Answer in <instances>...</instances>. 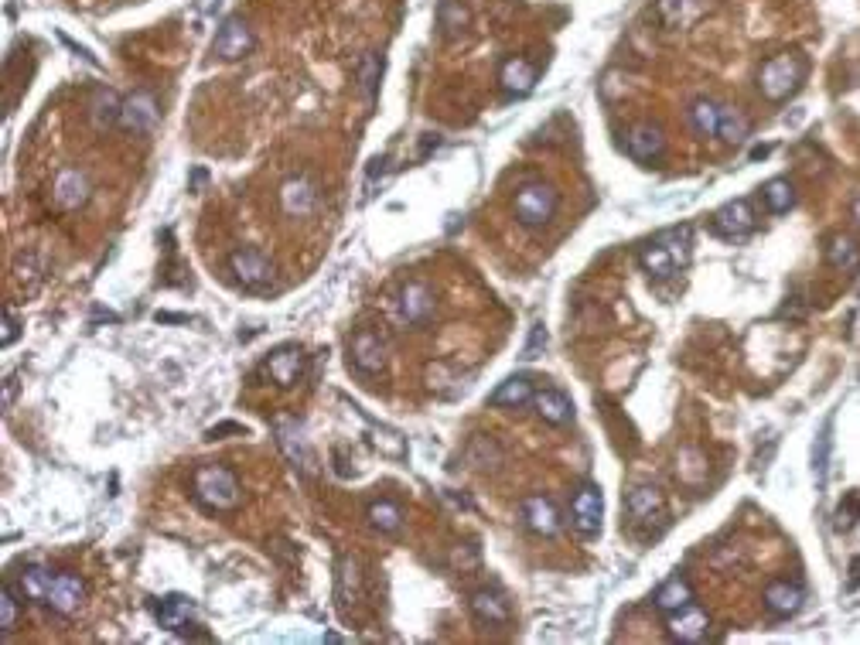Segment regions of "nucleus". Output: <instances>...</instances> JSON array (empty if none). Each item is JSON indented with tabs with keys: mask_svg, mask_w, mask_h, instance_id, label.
Instances as JSON below:
<instances>
[{
	"mask_svg": "<svg viewBox=\"0 0 860 645\" xmlns=\"http://www.w3.org/2000/svg\"><path fill=\"white\" fill-rule=\"evenodd\" d=\"M693 256V229L690 226H680V229H669L666 236L652 239L649 246L642 250V267L649 277L656 280H666V277H676L680 270L690 263Z\"/></svg>",
	"mask_w": 860,
	"mask_h": 645,
	"instance_id": "obj_1",
	"label": "nucleus"
},
{
	"mask_svg": "<svg viewBox=\"0 0 860 645\" xmlns=\"http://www.w3.org/2000/svg\"><path fill=\"white\" fill-rule=\"evenodd\" d=\"M806 59L799 52H785V55H772V59L762 62L758 69V93L772 103H782V99L796 96L802 79H806Z\"/></svg>",
	"mask_w": 860,
	"mask_h": 645,
	"instance_id": "obj_2",
	"label": "nucleus"
},
{
	"mask_svg": "<svg viewBox=\"0 0 860 645\" xmlns=\"http://www.w3.org/2000/svg\"><path fill=\"white\" fill-rule=\"evenodd\" d=\"M195 499L202 502L205 509L215 512H233L243 506V485H239L233 468L222 465H209L195 471Z\"/></svg>",
	"mask_w": 860,
	"mask_h": 645,
	"instance_id": "obj_3",
	"label": "nucleus"
},
{
	"mask_svg": "<svg viewBox=\"0 0 860 645\" xmlns=\"http://www.w3.org/2000/svg\"><path fill=\"white\" fill-rule=\"evenodd\" d=\"M625 506H628V519L639 526L642 536H659L669 523L666 495L659 485H632Z\"/></svg>",
	"mask_w": 860,
	"mask_h": 645,
	"instance_id": "obj_4",
	"label": "nucleus"
},
{
	"mask_svg": "<svg viewBox=\"0 0 860 645\" xmlns=\"http://www.w3.org/2000/svg\"><path fill=\"white\" fill-rule=\"evenodd\" d=\"M512 212H516V219L523 222V226H547V222L553 219V212H557V188L547 185V181H529V185H523L516 192V198H512Z\"/></svg>",
	"mask_w": 860,
	"mask_h": 645,
	"instance_id": "obj_5",
	"label": "nucleus"
},
{
	"mask_svg": "<svg viewBox=\"0 0 860 645\" xmlns=\"http://www.w3.org/2000/svg\"><path fill=\"white\" fill-rule=\"evenodd\" d=\"M229 270H233L236 284L246 287V291H267L277 280V263L256 246H243V250L229 256Z\"/></svg>",
	"mask_w": 860,
	"mask_h": 645,
	"instance_id": "obj_6",
	"label": "nucleus"
},
{
	"mask_svg": "<svg viewBox=\"0 0 860 645\" xmlns=\"http://www.w3.org/2000/svg\"><path fill=\"white\" fill-rule=\"evenodd\" d=\"M157 123H161V106H157V96L147 93V89H137V93H130L127 99H123L120 106V123L117 127L123 130V134L130 137H147L157 130Z\"/></svg>",
	"mask_w": 860,
	"mask_h": 645,
	"instance_id": "obj_7",
	"label": "nucleus"
},
{
	"mask_svg": "<svg viewBox=\"0 0 860 645\" xmlns=\"http://www.w3.org/2000/svg\"><path fill=\"white\" fill-rule=\"evenodd\" d=\"M253 52V31L250 24L243 18H226L215 31V41H212V55L215 59H226V62H236L243 55Z\"/></svg>",
	"mask_w": 860,
	"mask_h": 645,
	"instance_id": "obj_8",
	"label": "nucleus"
},
{
	"mask_svg": "<svg viewBox=\"0 0 860 645\" xmlns=\"http://www.w3.org/2000/svg\"><path fill=\"white\" fill-rule=\"evenodd\" d=\"M666 632L673 642L683 645H697L710 639V615L697 605H686L676 615H666Z\"/></svg>",
	"mask_w": 860,
	"mask_h": 645,
	"instance_id": "obj_9",
	"label": "nucleus"
},
{
	"mask_svg": "<svg viewBox=\"0 0 860 645\" xmlns=\"http://www.w3.org/2000/svg\"><path fill=\"white\" fill-rule=\"evenodd\" d=\"M277 441H280V451L297 465V471H308V475L318 471V458H314L308 430L297 424V420H277Z\"/></svg>",
	"mask_w": 860,
	"mask_h": 645,
	"instance_id": "obj_10",
	"label": "nucleus"
},
{
	"mask_svg": "<svg viewBox=\"0 0 860 645\" xmlns=\"http://www.w3.org/2000/svg\"><path fill=\"white\" fill-rule=\"evenodd\" d=\"M349 352L362 376H383L386 366H390V349H386V342L376 332H355Z\"/></svg>",
	"mask_w": 860,
	"mask_h": 645,
	"instance_id": "obj_11",
	"label": "nucleus"
},
{
	"mask_svg": "<svg viewBox=\"0 0 860 645\" xmlns=\"http://www.w3.org/2000/svg\"><path fill=\"white\" fill-rule=\"evenodd\" d=\"M570 512H574V526L581 536H598L601 519H605V499L594 485H581L570 499Z\"/></svg>",
	"mask_w": 860,
	"mask_h": 645,
	"instance_id": "obj_12",
	"label": "nucleus"
},
{
	"mask_svg": "<svg viewBox=\"0 0 860 645\" xmlns=\"http://www.w3.org/2000/svg\"><path fill=\"white\" fill-rule=\"evenodd\" d=\"M396 308H400L403 325H424V321L434 318V308H437L434 291H430L427 284H420V280H410V284L400 287Z\"/></svg>",
	"mask_w": 860,
	"mask_h": 645,
	"instance_id": "obj_13",
	"label": "nucleus"
},
{
	"mask_svg": "<svg viewBox=\"0 0 860 645\" xmlns=\"http://www.w3.org/2000/svg\"><path fill=\"white\" fill-rule=\"evenodd\" d=\"M321 195H318V185L308 178V175H297V178H287L284 188H280V205L291 219H308V215L318 209Z\"/></svg>",
	"mask_w": 860,
	"mask_h": 645,
	"instance_id": "obj_14",
	"label": "nucleus"
},
{
	"mask_svg": "<svg viewBox=\"0 0 860 645\" xmlns=\"http://www.w3.org/2000/svg\"><path fill=\"white\" fill-rule=\"evenodd\" d=\"M82 601H86V584H82L76 574H55L52 591H48V598H45V608L52 611V615L69 618L82 608Z\"/></svg>",
	"mask_w": 860,
	"mask_h": 645,
	"instance_id": "obj_15",
	"label": "nucleus"
},
{
	"mask_svg": "<svg viewBox=\"0 0 860 645\" xmlns=\"http://www.w3.org/2000/svg\"><path fill=\"white\" fill-rule=\"evenodd\" d=\"M755 229V209H751L748 198H734L727 202L721 212L714 215V233L724 239H741Z\"/></svg>",
	"mask_w": 860,
	"mask_h": 645,
	"instance_id": "obj_16",
	"label": "nucleus"
},
{
	"mask_svg": "<svg viewBox=\"0 0 860 645\" xmlns=\"http://www.w3.org/2000/svg\"><path fill=\"white\" fill-rule=\"evenodd\" d=\"M263 372H267V376L274 379L277 386H294L297 379H301V372H304V352L297 349V345H280V349H274L267 355Z\"/></svg>",
	"mask_w": 860,
	"mask_h": 645,
	"instance_id": "obj_17",
	"label": "nucleus"
},
{
	"mask_svg": "<svg viewBox=\"0 0 860 645\" xmlns=\"http://www.w3.org/2000/svg\"><path fill=\"white\" fill-rule=\"evenodd\" d=\"M523 523L536 536H557L560 533V509L553 506L547 495H529L523 502Z\"/></svg>",
	"mask_w": 860,
	"mask_h": 645,
	"instance_id": "obj_18",
	"label": "nucleus"
},
{
	"mask_svg": "<svg viewBox=\"0 0 860 645\" xmlns=\"http://www.w3.org/2000/svg\"><path fill=\"white\" fill-rule=\"evenodd\" d=\"M625 151L635 157V161L649 164V161H659L666 151V137L656 123H642V127H632L625 137Z\"/></svg>",
	"mask_w": 860,
	"mask_h": 645,
	"instance_id": "obj_19",
	"label": "nucleus"
},
{
	"mask_svg": "<svg viewBox=\"0 0 860 645\" xmlns=\"http://www.w3.org/2000/svg\"><path fill=\"white\" fill-rule=\"evenodd\" d=\"M55 202H59V209L72 212V209H82V205L89 202V192H93V185H89V178L82 175L79 168H65L59 178H55Z\"/></svg>",
	"mask_w": 860,
	"mask_h": 645,
	"instance_id": "obj_20",
	"label": "nucleus"
},
{
	"mask_svg": "<svg viewBox=\"0 0 860 645\" xmlns=\"http://www.w3.org/2000/svg\"><path fill=\"white\" fill-rule=\"evenodd\" d=\"M154 615H157V625H161L164 632H181V635H185L188 628H195V605L188 598H178V594L157 601Z\"/></svg>",
	"mask_w": 860,
	"mask_h": 645,
	"instance_id": "obj_21",
	"label": "nucleus"
},
{
	"mask_svg": "<svg viewBox=\"0 0 860 645\" xmlns=\"http://www.w3.org/2000/svg\"><path fill=\"white\" fill-rule=\"evenodd\" d=\"M806 601V591L792 581H772L765 587V608L775 618H792Z\"/></svg>",
	"mask_w": 860,
	"mask_h": 645,
	"instance_id": "obj_22",
	"label": "nucleus"
},
{
	"mask_svg": "<svg viewBox=\"0 0 860 645\" xmlns=\"http://www.w3.org/2000/svg\"><path fill=\"white\" fill-rule=\"evenodd\" d=\"M533 410L553 427H567L570 420H574V403H570V396L560 393V390H536L533 393Z\"/></svg>",
	"mask_w": 860,
	"mask_h": 645,
	"instance_id": "obj_23",
	"label": "nucleus"
},
{
	"mask_svg": "<svg viewBox=\"0 0 860 645\" xmlns=\"http://www.w3.org/2000/svg\"><path fill=\"white\" fill-rule=\"evenodd\" d=\"M499 82H502V89H506L509 96H526V93H533V86H536V69H533V62L523 59V55L509 59V62L499 69Z\"/></svg>",
	"mask_w": 860,
	"mask_h": 645,
	"instance_id": "obj_24",
	"label": "nucleus"
},
{
	"mask_svg": "<svg viewBox=\"0 0 860 645\" xmlns=\"http://www.w3.org/2000/svg\"><path fill=\"white\" fill-rule=\"evenodd\" d=\"M652 605H656V611H663V615H676L680 608L693 605V587L683 581V577H669L666 584L656 587V594H652Z\"/></svg>",
	"mask_w": 860,
	"mask_h": 645,
	"instance_id": "obj_25",
	"label": "nucleus"
},
{
	"mask_svg": "<svg viewBox=\"0 0 860 645\" xmlns=\"http://www.w3.org/2000/svg\"><path fill=\"white\" fill-rule=\"evenodd\" d=\"M471 611H475V618L482 625H502L509 618V601L502 591L485 587V591H478L475 598H471Z\"/></svg>",
	"mask_w": 860,
	"mask_h": 645,
	"instance_id": "obj_26",
	"label": "nucleus"
},
{
	"mask_svg": "<svg viewBox=\"0 0 860 645\" xmlns=\"http://www.w3.org/2000/svg\"><path fill=\"white\" fill-rule=\"evenodd\" d=\"M704 14V4L700 0H659V18H663L666 28H690L693 21Z\"/></svg>",
	"mask_w": 860,
	"mask_h": 645,
	"instance_id": "obj_27",
	"label": "nucleus"
},
{
	"mask_svg": "<svg viewBox=\"0 0 860 645\" xmlns=\"http://www.w3.org/2000/svg\"><path fill=\"white\" fill-rule=\"evenodd\" d=\"M533 379L526 376H512L506 379V383L499 386V390L492 393V407H506V410H516V407H526V403H533Z\"/></svg>",
	"mask_w": 860,
	"mask_h": 645,
	"instance_id": "obj_28",
	"label": "nucleus"
},
{
	"mask_svg": "<svg viewBox=\"0 0 860 645\" xmlns=\"http://www.w3.org/2000/svg\"><path fill=\"white\" fill-rule=\"evenodd\" d=\"M717 120H721V103H714V99H693L690 110H686V123L700 137H717Z\"/></svg>",
	"mask_w": 860,
	"mask_h": 645,
	"instance_id": "obj_29",
	"label": "nucleus"
},
{
	"mask_svg": "<svg viewBox=\"0 0 860 645\" xmlns=\"http://www.w3.org/2000/svg\"><path fill=\"white\" fill-rule=\"evenodd\" d=\"M52 581H55V570L48 567H28L21 574V594L35 605H45L48 591H52Z\"/></svg>",
	"mask_w": 860,
	"mask_h": 645,
	"instance_id": "obj_30",
	"label": "nucleus"
},
{
	"mask_svg": "<svg viewBox=\"0 0 860 645\" xmlns=\"http://www.w3.org/2000/svg\"><path fill=\"white\" fill-rule=\"evenodd\" d=\"M369 526H376L379 533H386V536H396L403 529V509L396 506V502H386V499L372 502V506H369Z\"/></svg>",
	"mask_w": 860,
	"mask_h": 645,
	"instance_id": "obj_31",
	"label": "nucleus"
},
{
	"mask_svg": "<svg viewBox=\"0 0 860 645\" xmlns=\"http://www.w3.org/2000/svg\"><path fill=\"white\" fill-rule=\"evenodd\" d=\"M748 134H751L748 120H744L741 113L734 110V106H721V120H717V137H721L724 144L738 147V144H744V140H748Z\"/></svg>",
	"mask_w": 860,
	"mask_h": 645,
	"instance_id": "obj_32",
	"label": "nucleus"
},
{
	"mask_svg": "<svg viewBox=\"0 0 860 645\" xmlns=\"http://www.w3.org/2000/svg\"><path fill=\"white\" fill-rule=\"evenodd\" d=\"M762 202H765V209L772 215H782V212H789L792 205H796V188H792V181L775 178V181H768V185L762 188Z\"/></svg>",
	"mask_w": 860,
	"mask_h": 645,
	"instance_id": "obj_33",
	"label": "nucleus"
},
{
	"mask_svg": "<svg viewBox=\"0 0 860 645\" xmlns=\"http://www.w3.org/2000/svg\"><path fill=\"white\" fill-rule=\"evenodd\" d=\"M120 106L123 99L117 93H110V89H99L96 99H93V120L99 130H110L120 123Z\"/></svg>",
	"mask_w": 860,
	"mask_h": 645,
	"instance_id": "obj_34",
	"label": "nucleus"
},
{
	"mask_svg": "<svg viewBox=\"0 0 860 645\" xmlns=\"http://www.w3.org/2000/svg\"><path fill=\"white\" fill-rule=\"evenodd\" d=\"M826 256H830V263H833L837 270H854L857 263H860V250H857V243H854L850 236H833Z\"/></svg>",
	"mask_w": 860,
	"mask_h": 645,
	"instance_id": "obj_35",
	"label": "nucleus"
},
{
	"mask_svg": "<svg viewBox=\"0 0 860 645\" xmlns=\"http://www.w3.org/2000/svg\"><path fill=\"white\" fill-rule=\"evenodd\" d=\"M359 598V564L352 557L342 560V587H338V611H349Z\"/></svg>",
	"mask_w": 860,
	"mask_h": 645,
	"instance_id": "obj_36",
	"label": "nucleus"
},
{
	"mask_svg": "<svg viewBox=\"0 0 860 645\" xmlns=\"http://www.w3.org/2000/svg\"><path fill=\"white\" fill-rule=\"evenodd\" d=\"M437 14H441V28L448 31V35H465L468 24H471L468 11L458 4V0H441V11Z\"/></svg>",
	"mask_w": 860,
	"mask_h": 645,
	"instance_id": "obj_37",
	"label": "nucleus"
},
{
	"mask_svg": "<svg viewBox=\"0 0 860 645\" xmlns=\"http://www.w3.org/2000/svg\"><path fill=\"white\" fill-rule=\"evenodd\" d=\"M21 618V601H18V591H14L11 584H4V591H0V632L11 635L14 625H18Z\"/></svg>",
	"mask_w": 860,
	"mask_h": 645,
	"instance_id": "obj_38",
	"label": "nucleus"
},
{
	"mask_svg": "<svg viewBox=\"0 0 860 645\" xmlns=\"http://www.w3.org/2000/svg\"><path fill=\"white\" fill-rule=\"evenodd\" d=\"M379 72H383V59H379V55H366V59H362V69H359L362 93L376 96V86H379Z\"/></svg>",
	"mask_w": 860,
	"mask_h": 645,
	"instance_id": "obj_39",
	"label": "nucleus"
},
{
	"mask_svg": "<svg viewBox=\"0 0 860 645\" xmlns=\"http://www.w3.org/2000/svg\"><path fill=\"white\" fill-rule=\"evenodd\" d=\"M854 519H860V499L857 495H847L837 509V529H850L854 526Z\"/></svg>",
	"mask_w": 860,
	"mask_h": 645,
	"instance_id": "obj_40",
	"label": "nucleus"
},
{
	"mask_svg": "<svg viewBox=\"0 0 860 645\" xmlns=\"http://www.w3.org/2000/svg\"><path fill=\"white\" fill-rule=\"evenodd\" d=\"M14 338H18V318L11 314V308H4V332H0V345H11Z\"/></svg>",
	"mask_w": 860,
	"mask_h": 645,
	"instance_id": "obj_41",
	"label": "nucleus"
},
{
	"mask_svg": "<svg viewBox=\"0 0 860 645\" xmlns=\"http://www.w3.org/2000/svg\"><path fill=\"white\" fill-rule=\"evenodd\" d=\"M239 430H243V427H239V424H233V420H226V424L212 427V430H209V434H205V437H209V441H219L222 434H239Z\"/></svg>",
	"mask_w": 860,
	"mask_h": 645,
	"instance_id": "obj_42",
	"label": "nucleus"
},
{
	"mask_svg": "<svg viewBox=\"0 0 860 645\" xmlns=\"http://www.w3.org/2000/svg\"><path fill=\"white\" fill-rule=\"evenodd\" d=\"M543 349V328H536V338H529V349H526V359H536Z\"/></svg>",
	"mask_w": 860,
	"mask_h": 645,
	"instance_id": "obj_43",
	"label": "nucleus"
},
{
	"mask_svg": "<svg viewBox=\"0 0 860 645\" xmlns=\"http://www.w3.org/2000/svg\"><path fill=\"white\" fill-rule=\"evenodd\" d=\"M4 410H11V379H4Z\"/></svg>",
	"mask_w": 860,
	"mask_h": 645,
	"instance_id": "obj_44",
	"label": "nucleus"
},
{
	"mask_svg": "<svg viewBox=\"0 0 860 645\" xmlns=\"http://www.w3.org/2000/svg\"><path fill=\"white\" fill-rule=\"evenodd\" d=\"M161 321H185V314H157Z\"/></svg>",
	"mask_w": 860,
	"mask_h": 645,
	"instance_id": "obj_45",
	"label": "nucleus"
},
{
	"mask_svg": "<svg viewBox=\"0 0 860 645\" xmlns=\"http://www.w3.org/2000/svg\"><path fill=\"white\" fill-rule=\"evenodd\" d=\"M854 222H857V226H860V198H857V202H854Z\"/></svg>",
	"mask_w": 860,
	"mask_h": 645,
	"instance_id": "obj_46",
	"label": "nucleus"
}]
</instances>
